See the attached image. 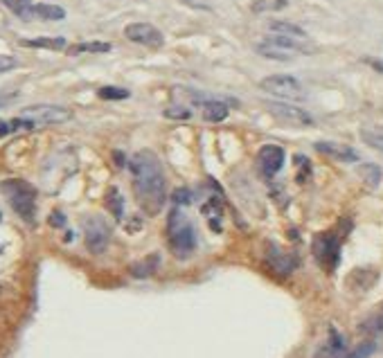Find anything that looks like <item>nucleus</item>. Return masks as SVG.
Listing matches in <instances>:
<instances>
[{"label": "nucleus", "mask_w": 383, "mask_h": 358, "mask_svg": "<svg viewBox=\"0 0 383 358\" xmlns=\"http://www.w3.org/2000/svg\"><path fill=\"white\" fill-rule=\"evenodd\" d=\"M129 172L134 178V192L140 208L147 214H158L167 203V178L160 158L153 151L142 149L129 160Z\"/></svg>", "instance_id": "f257e3e1"}, {"label": "nucleus", "mask_w": 383, "mask_h": 358, "mask_svg": "<svg viewBox=\"0 0 383 358\" xmlns=\"http://www.w3.org/2000/svg\"><path fill=\"white\" fill-rule=\"evenodd\" d=\"M167 244H170V250L178 259H187L196 248L194 223L178 208H174L170 212V219H167Z\"/></svg>", "instance_id": "f03ea898"}, {"label": "nucleus", "mask_w": 383, "mask_h": 358, "mask_svg": "<svg viewBox=\"0 0 383 358\" xmlns=\"http://www.w3.org/2000/svg\"><path fill=\"white\" fill-rule=\"evenodd\" d=\"M255 50L264 59H271V61H293L297 54H309L311 47H307L302 39L271 34V37L255 45Z\"/></svg>", "instance_id": "7ed1b4c3"}, {"label": "nucleus", "mask_w": 383, "mask_h": 358, "mask_svg": "<svg viewBox=\"0 0 383 358\" xmlns=\"http://www.w3.org/2000/svg\"><path fill=\"white\" fill-rule=\"evenodd\" d=\"M3 192L9 198V205L25 223L37 219V189L25 181H5Z\"/></svg>", "instance_id": "20e7f679"}, {"label": "nucleus", "mask_w": 383, "mask_h": 358, "mask_svg": "<svg viewBox=\"0 0 383 358\" xmlns=\"http://www.w3.org/2000/svg\"><path fill=\"white\" fill-rule=\"evenodd\" d=\"M259 88L273 95V97H280V100H295V102H302L307 97V93L302 88V83L297 81L291 75H271L264 77L259 81Z\"/></svg>", "instance_id": "39448f33"}, {"label": "nucleus", "mask_w": 383, "mask_h": 358, "mask_svg": "<svg viewBox=\"0 0 383 358\" xmlns=\"http://www.w3.org/2000/svg\"><path fill=\"white\" fill-rule=\"evenodd\" d=\"M311 250H314V257L318 261V266L322 270L331 273L338 266L341 261V239L331 232H322L314 237V244H311Z\"/></svg>", "instance_id": "423d86ee"}, {"label": "nucleus", "mask_w": 383, "mask_h": 358, "mask_svg": "<svg viewBox=\"0 0 383 358\" xmlns=\"http://www.w3.org/2000/svg\"><path fill=\"white\" fill-rule=\"evenodd\" d=\"M20 117L34 122V126H47V124L68 122V119L73 117V113L57 104H34V106H25V109L20 111Z\"/></svg>", "instance_id": "0eeeda50"}, {"label": "nucleus", "mask_w": 383, "mask_h": 358, "mask_svg": "<svg viewBox=\"0 0 383 358\" xmlns=\"http://www.w3.org/2000/svg\"><path fill=\"white\" fill-rule=\"evenodd\" d=\"M83 237H86V248L93 255H102L111 244V225L102 217H90L83 223Z\"/></svg>", "instance_id": "6e6552de"}, {"label": "nucleus", "mask_w": 383, "mask_h": 358, "mask_svg": "<svg viewBox=\"0 0 383 358\" xmlns=\"http://www.w3.org/2000/svg\"><path fill=\"white\" fill-rule=\"evenodd\" d=\"M266 111L280 119V122L289 124V126H314V117L307 113L305 109L295 104H284V102H266Z\"/></svg>", "instance_id": "1a4fd4ad"}, {"label": "nucleus", "mask_w": 383, "mask_h": 358, "mask_svg": "<svg viewBox=\"0 0 383 358\" xmlns=\"http://www.w3.org/2000/svg\"><path fill=\"white\" fill-rule=\"evenodd\" d=\"M124 37L138 45L151 47V50H158V47L165 45L163 32L158 28H153L151 23H131V25L124 28Z\"/></svg>", "instance_id": "9d476101"}, {"label": "nucleus", "mask_w": 383, "mask_h": 358, "mask_svg": "<svg viewBox=\"0 0 383 358\" xmlns=\"http://www.w3.org/2000/svg\"><path fill=\"white\" fill-rule=\"evenodd\" d=\"M284 158H286L284 149L280 145H264V147H261L259 153H257V167H259L261 176L273 178L282 169Z\"/></svg>", "instance_id": "9b49d317"}, {"label": "nucleus", "mask_w": 383, "mask_h": 358, "mask_svg": "<svg viewBox=\"0 0 383 358\" xmlns=\"http://www.w3.org/2000/svg\"><path fill=\"white\" fill-rule=\"evenodd\" d=\"M314 149L322 156H329L334 160H341V162H356L358 160V153L356 149H352L350 145H341V142H331V140H320L314 145Z\"/></svg>", "instance_id": "f8f14e48"}, {"label": "nucleus", "mask_w": 383, "mask_h": 358, "mask_svg": "<svg viewBox=\"0 0 383 358\" xmlns=\"http://www.w3.org/2000/svg\"><path fill=\"white\" fill-rule=\"evenodd\" d=\"M266 261H269V266L275 273H280V275H289V273L297 266V257L291 255V253H286V250H282L280 246H275V244H269Z\"/></svg>", "instance_id": "ddd939ff"}, {"label": "nucleus", "mask_w": 383, "mask_h": 358, "mask_svg": "<svg viewBox=\"0 0 383 358\" xmlns=\"http://www.w3.org/2000/svg\"><path fill=\"white\" fill-rule=\"evenodd\" d=\"M316 358H345V340L336 329H329V340L318 350Z\"/></svg>", "instance_id": "4468645a"}, {"label": "nucleus", "mask_w": 383, "mask_h": 358, "mask_svg": "<svg viewBox=\"0 0 383 358\" xmlns=\"http://www.w3.org/2000/svg\"><path fill=\"white\" fill-rule=\"evenodd\" d=\"M28 18H43V20H64L66 18V9L59 5L50 3H39L32 5L28 11Z\"/></svg>", "instance_id": "2eb2a0df"}, {"label": "nucleus", "mask_w": 383, "mask_h": 358, "mask_svg": "<svg viewBox=\"0 0 383 358\" xmlns=\"http://www.w3.org/2000/svg\"><path fill=\"white\" fill-rule=\"evenodd\" d=\"M23 47H37V50H66L68 41L64 37H39V39H23Z\"/></svg>", "instance_id": "dca6fc26"}, {"label": "nucleus", "mask_w": 383, "mask_h": 358, "mask_svg": "<svg viewBox=\"0 0 383 358\" xmlns=\"http://www.w3.org/2000/svg\"><path fill=\"white\" fill-rule=\"evenodd\" d=\"M201 111H203V119H206V122H212V124L223 122V119L230 115L228 106H225L223 102H219V100L203 102V109H201Z\"/></svg>", "instance_id": "f3484780"}, {"label": "nucleus", "mask_w": 383, "mask_h": 358, "mask_svg": "<svg viewBox=\"0 0 383 358\" xmlns=\"http://www.w3.org/2000/svg\"><path fill=\"white\" fill-rule=\"evenodd\" d=\"M358 331L365 333V336H381L383 333V304L358 325Z\"/></svg>", "instance_id": "a211bd4d"}, {"label": "nucleus", "mask_w": 383, "mask_h": 358, "mask_svg": "<svg viewBox=\"0 0 383 358\" xmlns=\"http://www.w3.org/2000/svg\"><path fill=\"white\" fill-rule=\"evenodd\" d=\"M269 30L273 34H282V37H293V39H302L307 41V32L302 28L293 25L289 20H271L269 23Z\"/></svg>", "instance_id": "6ab92c4d"}, {"label": "nucleus", "mask_w": 383, "mask_h": 358, "mask_svg": "<svg viewBox=\"0 0 383 358\" xmlns=\"http://www.w3.org/2000/svg\"><path fill=\"white\" fill-rule=\"evenodd\" d=\"M113 45L106 43V41H86V43H77V45H70L68 47V54H104V52H111Z\"/></svg>", "instance_id": "aec40b11"}, {"label": "nucleus", "mask_w": 383, "mask_h": 358, "mask_svg": "<svg viewBox=\"0 0 383 358\" xmlns=\"http://www.w3.org/2000/svg\"><path fill=\"white\" fill-rule=\"evenodd\" d=\"M34 122L25 117H11V119H0V138L3 136H11L16 131H32Z\"/></svg>", "instance_id": "412c9836"}, {"label": "nucleus", "mask_w": 383, "mask_h": 358, "mask_svg": "<svg viewBox=\"0 0 383 358\" xmlns=\"http://www.w3.org/2000/svg\"><path fill=\"white\" fill-rule=\"evenodd\" d=\"M201 212L210 219L212 230H214V232H219V230H221V219H223V208H221V203H219L217 198H210V201L206 203V205L201 208Z\"/></svg>", "instance_id": "4be33fe9"}, {"label": "nucleus", "mask_w": 383, "mask_h": 358, "mask_svg": "<svg viewBox=\"0 0 383 358\" xmlns=\"http://www.w3.org/2000/svg\"><path fill=\"white\" fill-rule=\"evenodd\" d=\"M106 208L111 210V214L117 221L124 217V198H122V194H119L117 187H111L109 192H106Z\"/></svg>", "instance_id": "5701e85b"}, {"label": "nucleus", "mask_w": 383, "mask_h": 358, "mask_svg": "<svg viewBox=\"0 0 383 358\" xmlns=\"http://www.w3.org/2000/svg\"><path fill=\"white\" fill-rule=\"evenodd\" d=\"M158 261H160L158 255H151L147 259L138 261V264L131 266V275H134V278H149V275H153L155 268H158Z\"/></svg>", "instance_id": "b1692460"}, {"label": "nucleus", "mask_w": 383, "mask_h": 358, "mask_svg": "<svg viewBox=\"0 0 383 358\" xmlns=\"http://www.w3.org/2000/svg\"><path fill=\"white\" fill-rule=\"evenodd\" d=\"M129 95L131 93L126 88H117V86H102L98 90V97L106 102H122V100H129Z\"/></svg>", "instance_id": "393cba45"}, {"label": "nucleus", "mask_w": 383, "mask_h": 358, "mask_svg": "<svg viewBox=\"0 0 383 358\" xmlns=\"http://www.w3.org/2000/svg\"><path fill=\"white\" fill-rule=\"evenodd\" d=\"M286 5H289V0H253L250 9H253L255 14H264V11H280Z\"/></svg>", "instance_id": "a878e982"}, {"label": "nucleus", "mask_w": 383, "mask_h": 358, "mask_svg": "<svg viewBox=\"0 0 383 358\" xmlns=\"http://www.w3.org/2000/svg\"><path fill=\"white\" fill-rule=\"evenodd\" d=\"M358 172H361V176L365 178V183H367L370 187H377V185H379V181H381V169H379L377 165H363Z\"/></svg>", "instance_id": "bb28decb"}, {"label": "nucleus", "mask_w": 383, "mask_h": 358, "mask_svg": "<svg viewBox=\"0 0 383 358\" xmlns=\"http://www.w3.org/2000/svg\"><path fill=\"white\" fill-rule=\"evenodd\" d=\"M3 5L9 9V11H14L16 16L20 18H28V11H30V0H3Z\"/></svg>", "instance_id": "cd10ccee"}, {"label": "nucleus", "mask_w": 383, "mask_h": 358, "mask_svg": "<svg viewBox=\"0 0 383 358\" xmlns=\"http://www.w3.org/2000/svg\"><path fill=\"white\" fill-rule=\"evenodd\" d=\"M361 140L372 149L383 151V131H367L365 129V131H361Z\"/></svg>", "instance_id": "c85d7f7f"}, {"label": "nucleus", "mask_w": 383, "mask_h": 358, "mask_svg": "<svg viewBox=\"0 0 383 358\" xmlns=\"http://www.w3.org/2000/svg\"><path fill=\"white\" fill-rule=\"evenodd\" d=\"M375 350H377V342L375 340H367V342H363V345H358V347L352 352V354H347L345 358H370L375 354Z\"/></svg>", "instance_id": "c756f323"}, {"label": "nucleus", "mask_w": 383, "mask_h": 358, "mask_svg": "<svg viewBox=\"0 0 383 358\" xmlns=\"http://www.w3.org/2000/svg\"><path fill=\"white\" fill-rule=\"evenodd\" d=\"M172 201L176 203V205H189V203H192V192H189L187 187H178V189H174Z\"/></svg>", "instance_id": "7c9ffc66"}, {"label": "nucleus", "mask_w": 383, "mask_h": 358, "mask_svg": "<svg viewBox=\"0 0 383 358\" xmlns=\"http://www.w3.org/2000/svg\"><path fill=\"white\" fill-rule=\"evenodd\" d=\"M165 115L172 119H189L192 117L189 109H185V106H170V109L165 111Z\"/></svg>", "instance_id": "2f4dec72"}, {"label": "nucleus", "mask_w": 383, "mask_h": 358, "mask_svg": "<svg viewBox=\"0 0 383 358\" xmlns=\"http://www.w3.org/2000/svg\"><path fill=\"white\" fill-rule=\"evenodd\" d=\"M18 66V61L14 56L9 54H0V73H9V70H14Z\"/></svg>", "instance_id": "473e14b6"}, {"label": "nucleus", "mask_w": 383, "mask_h": 358, "mask_svg": "<svg viewBox=\"0 0 383 358\" xmlns=\"http://www.w3.org/2000/svg\"><path fill=\"white\" fill-rule=\"evenodd\" d=\"M365 64H370L375 70H379V73H383V61H379V59H365Z\"/></svg>", "instance_id": "72a5a7b5"}, {"label": "nucleus", "mask_w": 383, "mask_h": 358, "mask_svg": "<svg viewBox=\"0 0 383 358\" xmlns=\"http://www.w3.org/2000/svg\"><path fill=\"white\" fill-rule=\"evenodd\" d=\"M50 223H52V225H64V214L54 212L52 217H50Z\"/></svg>", "instance_id": "f704fd0d"}, {"label": "nucleus", "mask_w": 383, "mask_h": 358, "mask_svg": "<svg viewBox=\"0 0 383 358\" xmlns=\"http://www.w3.org/2000/svg\"><path fill=\"white\" fill-rule=\"evenodd\" d=\"M11 100H14V95H0V109H3V106H7Z\"/></svg>", "instance_id": "c9c22d12"}]
</instances>
